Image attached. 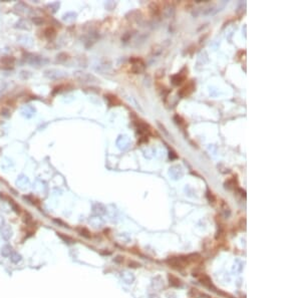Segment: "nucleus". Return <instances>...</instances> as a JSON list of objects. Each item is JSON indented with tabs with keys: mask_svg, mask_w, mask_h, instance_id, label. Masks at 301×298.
Segmentation results:
<instances>
[{
	"mask_svg": "<svg viewBox=\"0 0 301 298\" xmlns=\"http://www.w3.org/2000/svg\"><path fill=\"white\" fill-rule=\"evenodd\" d=\"M122 278H123V280H124V281L126 282V283H129V284H130V283H131V282L134 281V277L133 274L130 273V272H127V271H123V272H122Z\"/></svg>",
	"mask_w": 301,
	"mask_h": 298,
	"instance_id": "obj_7",
	"label": "nucleus"
},
{
	"mask_svg": "<svg viewBox=\"0 0 301 298\" xmlns=\"http://www.w3.org/2000/svg\"><path fill=\"white\" fill-rule=\"evenodd\" d=\"M185 78H186L185 74H182V73L176 74V75L173 76V83H174L175 85H179L185 80Z\"/></svg>",
	"mask_w": 301,
	"mask_h": 298,
	"instance_id": "obj_9",
	"label": "nucleus"
},
{
	"mask_svg": "<svg viewBox=\"0 0 301 298\" xmlns=\"http://www.w3.org/2000/svg\"><path fill=\"white\" fill-rule=\"evenodd\" d=\"M0 234H1V237L4 239V240L8 241L10 239L12 238V235H13V230L12 228L10 227L9 225H6L4 224L0 229Z\"/></svg>",
	"mask_w": 301,
	"mask_h": 298,
	"instance_id": "obj_2",
	"label": "nucleus"
},
{
	"mask_svg": "<svg viewBox=\"0 0 301 298\" xmlns=\"http://www.w3.org/2000/svg\"><path fill=\"white\" fill-rule=\"evenodd\" d=\"M44 35L48 39H52L55 37V30L53 28H51V27H48V28L45 29V31H44Z\"/></svg>",
	"mask_w": 301,
	"mask_h": 298,
	"instance_id": "obj_13",
	"label": "nucleus"
},
{
	"mask_svg": "<svg viewBox=\"0 0 301 298\" xmlns=\"http://www.w3.org/2000/svg\"><path fill=\"white\" fill-rule=\"evenodd\" d=\"M4 224H5V219L1 214H0V228H1Z\"/></svg>",
	"mask_w": 301,
	"mask_h": 298,
	"instance_id": "obj_21",
	"label": "nucleus"
},
{
	"mask_svg": "<svg viewBox=\"0 0 301 298\" xmlns=\"http://www.w3.org/2000/svg\"><path fill=\"white\" fill-rule=\"evenodd\" d=\"M93 210H95V213H96L98 215H102L105 213V207L102 206V205H100V204H96L95 208H93Z\"/></svg>",
	"mask_w": 301,
	"mask_h": 298,
	"instance_id": "obj_15",
	"label": "nucleus"
},
{
	"mask_svg": "<svg viewBox=\"0 0 301 298\" xmlns=\"http://www.w3.org/2000/svg\"><path fill=\"white\" fill-rule=\"evenodd\" d=\"M57 236H59V237L63 240L65 243H73L74 240L72 239L71 237H70V236H66V235H64V234H62V233H58L57 232Z\"/></svg>",
	"mask_w": 301,
	"mask_h": 298,
	"instance_id": "obj_16",
	"label": "nucleus"
},
{
	"mask_svg": "<svg viewBox=\"0 0 301 298\" xmlns=\"http://www.w3.org/2000/svg\"><path fill=\"white\" fill-rule=\"evenodd\" d=\"M14 61L15 59L13 57L11 56H6V57H2L1 59H0V62H1L2 64H5V66H12L13 63H14Z\"/></svg>",
	"mask_w": 301,
	"mask_h": 298,
	"instance_id": "obj_12",
	"label": "nucleus"
},
{
	"mask_svg": "<svg viewBox=\"0 0 301 298\" xmlns=\"http://www.w3.org/2000/svg\"><path fill=\"white\" fill-rule=\"evenodd\" d=\"M44 75L49 78V80H60V78L64 77L65 76V73L61 70H58V69H47L44 71Z\"/></svg>",
	"mask_w": 301,
	"mask_h": 298,
	"instance_id": "obj_1",
	"label": "nucleus"
},
{
	"mask_svg": "<svg viewBox=\"0 0 301 298\" xmlns=\"http://www.w3.org/2000/svg\"><path fill=\"white\" fill-rule=\"evenodd\" d=\"M54 222H55V223H57V224H60V225H62L61 226V227H68V226L67 225H65L64 223H63V222H61L60 220H56V219H54V220H53Z\"/></svg>",
	"mask_w": 301,
	"mask_h": 298,
	"instance_id": "obj_22",
	"label": "nucleus"
},
{
	"mask_svg": "<svg viewBox=\"0 0 301 298\" xmlns=\"http://www.w3.org/2000/svg\"><path fill=\"white\" fill-rule=\"evenodd\" d=\"M150 298H159L157 295H150Z\"/></svg>",
	"mask_w": 301,
	"mask_h": 298,
	"instance_id": "obj_23",
	"label": "nucleus"
},
{
	"mask_svg": "<svg viewBox=\"0 0 301 298\" xmlns=\"http://www.w3.org/2000/svg\"><path fill=\"white\" fill-rule=\"evenodd\" d=\"M194 88H195V87H194V83H189L188 85H186V87H184L182 88L181 91H180V94H182L183 97H187V95H189L194 90Z\"/></svg>",
	"mask_w": 301,
	"mask_h": 298,
	"instance_id": "obj_6",
	"label": "nucleus"
},
{
	"mask_svg": "<svg viewBox=\"0 0 301 298\" xmlns=\"http://www.w3.org/2000/svg\"><path fill=\"white\" fill-rule=\"evenodd\" d=\"M9 204L11 205V207H12L13 210H14L15 213H17V214L20 213V208H19V206H18V205H17L16 203H14V201L10 199V200H9Z\"/></svg>",
	"mask_w": 301,
	"mask_h": 298,
	"instance_id": "obj_17",
	"label": "nucleus"
},
{
	"mask_svg": "<svg viewBox=\"0 0 301 298\" xmlns=\"http://www.w3.org/2000/svg\"><path fill=\"white\" fill-rule=\"evenodd\" d=\"M169 280H170V285L174 286V287H179L181 285V282H182L178 277L171 275V274H169Z\"/></svg>",
	"mask_w": 301,
	"mask_h": 298,
	"instance_id": "obj_10",
	"label": "nucleus"
},
{
	"mask_svg": "<svg viewBox=\"0 0 301 298\" xmlns=\"http://www.w3.org/2000/svg\"><path fill=\"white\" fill-rule=\"evenodd\" d=\"M33 22L36 23L37 25H39V24H41V23L43 22V20L41 19V18H39V17H35V18H33Z\"/></svg>",
	"mask_w": 301,
	"mask_h": 298,
	"instance_id": "obj_18",
	"label": "nucleus"
},
{
	"mask_svg": "<svg viewBox=\"0 0 301 298\" xmlns=\"http://www.w3.org/2000/svg\"><path fill=\"white\" fill-rule=\"evenodd\" d=\"M9 257H10V260H11V262L14 263V264H17V263H19L22 260V256L20 255L19 253H17V252H12V254L10 255Z\"/></svg>",
	"mask_w": 301,
	"mask_h": 298,
	"instance_id": "obj_11",
	"label": "nucleus"
},
{
	"mask_svg": "<svg viewBox=\"0 0 301 298\" xmlns=\"http://www.w3.org/2000/svg\"><path fill=\"white\" fill-rule=\"evenodd\" d=\"M77 231H78V233H79V235H81V236H84V238H91V232H89L88 230V229H86V228H78L77 229Z\"/></svg>",
	"mask_w": 301,
	"mask_h": 298,
	"instance_id": "obj_14",
	"label": "nucleus"
},
{
	"mask_svg": "<svg viewBox=\"0 0 301 298\" xmlns=\"http://www.w3.org/2000/svg\"><path fill=\"white\" fill-rule=\"evenodd\" d=\"M200 282L202 283L204 286L208 287V288H214V286H213V284H212V281H211V279L207 275H205V274H202V275H201V277H200Z\"/></svg>",
	"mask_w": 301,
	"mask_h": 298,
	"instance_id": "obj_5",
	"label": "nucleus"
},
{
	"mask_svg": "<svg viewBox=\"0 0 301 298\" xmlns=\"http://www.w3.org/2000/svg\"><path fill=\"white\" fill-rule=\"evenodd\" d=\"M23 220H24V222H26V223H29V222L31 221V217L28 214H26V215H24Z\"/></svg>",
	"mask_w": 301,
	"mask_h": 298,
	"instance_id": "obj_20",
	"label": "nucleus"
},
{
	"mask_svg": "<svg viewBox=\"0 0 301 298\" xmlns=\"http://www.w3.org/2000/svg\"><path fill=\"white\" fill-rule=\"evenodd\" d=\"M12 252H13V250L10 245H4L1 248V251H0V253H1V255L3 257H9L12 254Z\"/></svg>",
	"mask_w": 301,
	"mask_h": 298,
	"instance_id": "obj_8",
	"label": "nucleus"
},
{
	"mask_svg": "<svg viewBox=\"0 0 301 298\" xmlns=\"http://www.w3.org/2000/svg\"><path fill=\"white\" fill-rule=\"evenodd\" d=\"M43 60L45 61L47 59L46 58H44V57L31 55V57H29L28 59H27V62L30 63V64H33V66H41V64H43Z\"/></svg>",
	"mask_w": 301,
	"mask_h": 298,
	"instance_id": "obj_4",
	"label": "nucleus"
},
{
	"mask_svg": "<svg viewBox=\"0 0 301 298\" xmlns=\"http://www.w3.org/2000/svg\"><path fill=\"white\" fill-rule=\"evenodd\" d=\"M140 266H141L140 263H137L134 261H131L129 263V267H134V268H136V267H140Z\"/></svg>",
	"mask_w": 301,
	"mask_h": 298,
	"instance_id": "obj_19",
	"label": "nucleus"
},
{
	"mask_svg": "<svg viewBox=\"0 0 301 298\" xmlns=\"http://www.w3.org/2000/svg\"><path fill=\"white\" fill-rule=\"evenodd\" d=\"M74 75L79 81H81V83H88V81H91V80H95V76H92L91 74L84 73H77Z\"/></svg>",
	"mask_w": 301,
	"mask_h": 298,
	"instance_id": "obj_3",
	"label": "nucleus"
}]
</instances>
